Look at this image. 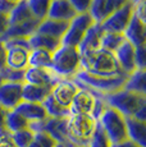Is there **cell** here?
<instances>
[{"label":"cell","instance_id":"obj_32","mask_svg":"<svg viewBox=\"0 0 146 147\" xmlns=\"http://www.w3.org/2000/svg\"><path fill=\"white\" fill-rule=\"evenodd\" d=\"M26 1L33 18L43 21L47 17L51 0H26Z\"/></svg>","mask_w":146,"mask_h":147},{"label":"cell","instance_id":"obj_25","mask_svg":"<svg viewBox=\"0 0 146 147\" xmlns=\"http://www.w3.org/2000/svg\"><path fill=\"white\" fill-rule=\"evenodd\" d=\"M28 45H30V50L45 49V50H49V51L54 53L62 46V40L53 38V37H50V36L35 32L32 36L28 37Z\"/></svg>","mask_w":146,"mask_h":147},{"label":"cell","instance_id":"obj_46","mask_svg":"<svg viewBox=\"0 0 146 147\" xmlns=\"http://www.w3.org/2000/svg\"><path fill=\"white\" fill-rule=\"evenodd\" d=\"M130 1H131L133 5H136V4H139V3H141V1H145V0H130Z\"/></svg>","mask_w":146,"mask_h":147},{"label":"cell","instance_id":"obj_10","mask_svg":"<svg viewBox=\"0 0 146 147\" xmlns=\"http://www.w3.org/2000/svg\"><path fill=\"white\" fill-rule=\"evenodd\" d=\"M78 86L74 83V81L72 78H60L57 83L53 86L51 88V95L53 98L57 101L58 104H60L62 106L69 109L73 97L77 94Z\"/></svg>","mask_w":146,"mask_h":147},{"label":"cell","instance_id":"obj_29","mask_svg":"<svg viewBox=\"0 0 146 147\" xmlns=\"http://www.w3.org/2000/svg\"><path fill=\"white\" fill-rule=\"evenodd\" d=\"M28 124H30L28 121L24 119L21 114H18L16 110H8L7 111L4 121V129L8 131L9 133H14V132L28 128Z\"/></svg>","mask_w":146,"mask_h":147},{"label":"cell","instance_id":"obj_9","mask_svg":"<svg viewBox=\"0 0 146 147\" xmlns=\"http://www.w3.org/2000/svg\"><path fill=\"white\" fill-rule=\"evenodd\" d=\"M132 16H133V4L130 1L118 10H116L113 14H110L105 21L100 23V26H101L104 32L123 33L130 23Z\"/></svg>","mask_w":146,"mask_h":147},{"label":"cell","instance_id":"obj_4","mask_svg":"<svg viewBox=\"0 0 146 147\" xmlns=\"http://www.w3.org/2000/svg\"><path fill=\"white\" fill-rule=\"evenodd\" d=\"M96 119L86 114H71L67 118V145L89 146L90 138L96 127Z\"/></svg>","mask_w":146,"mask_h":147},{"label":"cell","instance_id":"obj_33","mask_svg":"<svg viewBox=\"0 0 146 147\" xmlns=\"http://www.w3.org/2000/svg\"><path fill=\"white\" fill-rule=\"evenodd\" d=\"M110 145L112 143L109 142L104 129L99 124V121H96V127H95L94 133H92L91 138H90L89 147H110Z\"/></svg>","mask_w":146,"mask_h":147},{"label":"cell","instance_id":"obj_24","mask_svg":"<svg viewBox=\"0 0 146 147\" xmlns=\"http://www.w3.org/2000/svg\"><path fill=\"white\" fill-rule=\"evenodd\" d=\"M53 87L49 86H35V84L23 83L22 88V100L28 102H37L41 104L45 98L51 94Z\"/></svg>","mask_w":146,"mask_h":147},{"label":"cell","instance_id":"obj_15","mask_svg":"<svg viewBox=\"0 0 146 147\" xmlns=\"http://www.w3.org/2000/svg\"><path fill=\"white\" fill-rule=\"evenodd\" d=\"M95 100H96V96L92 92H90L86 88H80L69 105V114L91 115L95 106Z\"/></svg>","mask_w":146,"mask_h":147},{"label":"cell","instance_id":"obj_44","mask_svg":"<svg viewBox=\"0 0 146 147\" xmlns=\"http://www.w3.org/2000/svg\"><path fill=\"white\" fill-rule=\"evenodd\" d=\"M110 147H141V146H139L137 143L132 142L130 140H126V141H122V142H119V143L110 145Z\"/></svg>","mask_w":146,"mask_h":147},{"label":"cell","instance_id":"obj_21","mask_svg":"<svg viewBox=\"0 0 146 147\" xmlns=\"http://www.w3.org/2000/svg\"><path fill=\"white\" fill-rule=\"evenodd\" d=\"M126 128L127 140L141 147H146V121L137 120L135 118H126Z\"/></svg>","mask_w":146,"mask_h":147},{"label":"cell","instance_id":"obj_13","mask_svg":"<svg viewBox=\"0 0 146 147\" xmlns=\"http://www.w3.org/2000/svg\"><path fill=\"white\" fill-rule=\"evenodd\" d=\"M135 50H136V47H135L131 42L124 40L123 44L114 51V56H116L118 67H119L120 72L126 76H130L136 70Z\"/></svg>","mask_w":146,"mask_h":147},{"label":"cell","instance_id":"obj_18","mask_svg":"<svg viewBox=\"0 0 146 147\" xmlns=\"http://www.w3.org/2000/svg\"><path fill=\"white\" fill-rule=\"evenodd\" d=\"M103 35H104V31H103L101 26H100V23L95 22V23L86 31L82 41L78 45V51H80V54L94 51V50H96V49H100V42H101Z\"/></svg>","mask_w":146,"mask_h":147},{"label":"cell","instance_id":"obj_27","mask_svg":"<svg viewBox=\"0 0 146 147\" xmlns=\"http://www.w3.org/2000/svg\"><path fill=\"white\" fill-rule=\"evenodd\" d=\"M53 61V53L45 49H33L30 51L28 56V67L45 68L50 69Z\"/></svg>","mask_w":146,"mask_h":147},{"label":"cell","instance_id":"obj_31","mask_svg":"<svg viewBox=\"0 0 146 147\" xmlns=\"http://www.w3.org/2000/svg\"><path fill=\"white\" fill-rule=\"evenodd\" d=\"M124 35L123 33H114V32H104L100 47L104 50H108L110 53H114L124 41Z\"/></svg>","mask_w":146,"mask_h":147},{"label":"cell","instance_id":"obj_19","mask_svg":"<svg viewBox=\"0 0 146 147\" xmlns=\"http://www.w3.org/2000/svg\"><path fill=\"white\" fill-rule=\"evenodd\" d=\"M76 16L77 14H76L74 9L69 4L68 0H51L46 18L55 19V21L71 22Z\"/></svg>","mask_w":146,"mask_h":147},{"label":"cell","instance_id":"obj_2","mask_svg":"<svg viewBox=\"0 0 146 147\" xmlns=\"http://www.w3.org/2000/svg\"><path fill=\"white\" fill-rule=\"evenodd\" d=\"M80 70L94 76H109L123 74L117 64L114 53H110L104 49H96L94 51L81 54Z\"/></svg>","mask_w":146,"mask_h":147},{"label":"cell","instance_id":"obj_26","mask_svg":"<svg viewBox=\"0 0 146 147\" xmlns=\"http://www.w3.org/2000/svg\"><path fill=\"white\" fill-rule=\"evenodd\" d=\"M145 70L144 69H136L132 74L127 76V81L124 83L123 88L127 91L135 92V94L146 95V84H145Z\"/></svg>","mask_w":146,"mask_h":147},{"label":"cell","instance_id":"obj_41","mask_svg":"<svg viewBox=\"0 0 146 147\" xmlns=\"http://www.w3.org/2000/svg\"><path fill=\"white\" fill-rule=\"evenodd\" d=\"M0 147H16L12 134L5 129H0Z\"/></svg>","mask_w":146,"mask_h":147},{"label":"cell","instance_id":"obj_3","mask_svg":"<svg viewBox=\"0 0 146 147\" xmlns=\"http://www.w3.org/2000/svg\"><path fill=\"white\" fill-rule=\"evenodd\" d=\"M72 80L80 88H86L94 95L101 96L122 90L124 87L126 81H127V76L116 74L109 76V77H103V76H94L82 72V70H78Z\"/></svg>","mask_w":146,"mask_h":147},{"label":"cell","instance_id":"obj_39","mask_svg":"<svg viewBox=\"0 0 146 147\" xmlns=\"http://www.w3.org/2000/svg\"><path fill=\"white\" fill-rule=\"evenodd\" d=\"M5 46V49L8 47H24V49L30 50V45H28V38H23V37H16V38H10L3 42Z\"/></svg>","mask_w":146,"mask_h":147},{"label":"cell","instance_id":"obj_8","mask_svg":"<svg viewBox=\"0 0 146 147\" xmlns=\"http://www.w3.org/2000/svg\"><path fill=\"white\" fill-rule=\"evenodd\" d=\"M94 19L90 16V13L85 14H77L74 18L69 22L68 30H67L66 35L62 38V45L66 46H73L78 47L80 42L82 41L83 36H85L86 31L94 24Z\"/></svg>","mask_w":146,"mask_h":147},{"label":"cell","instance_id":"obj_17","mask_svg":"<svg viewBox=\"0 0 146 147\" xmlns=\"http://www.w3.org/2000/svg\"><path fill=\"white\" fill-rule=\"evenodd\" d=\"M40 19L32 18L27 22H23V23L19 24H13V26H9L8 30L5 31L4 36L1 37V42L10 40V38H16V37H23V38H28L30 36H32L33 33L36 32L39 24H40Z\"/></svg>","mask_w":146,"mask_h":147},{"label":"cell","instance_id":"obj_1","mask_svg":"<svg viewBox=\"0 0 146 147\" xmlns=\"http://www.w3.org/2000/svg\"><path fill=\"white\" fill-rule=\"evenodd\" d=\"M97 96V95H95ZM108 106L116 109L124 118L146 121V95L135 94L122 88L113 94L99 96Z\"/></svg>","mask_w":146,"mask_h":147},{"label":"cell","instance_id":"obj_47","mask_svg":"<svg viewBox=\"0 0 146 147\" xmlns=\"http://www.w3.org/2000/svg\"><path fill=\"white\" fill-rule=\"evenodd\" d=\"M67 147H89V146H73V145H66Z\"/></svg>","mask_w":146,"mask_h":147},{"label":"cell","instance_id":"obj_23","mask_svg":"<svg viewBox=\"0 0 146 147\" xmlns=\"http://www.w3.org/2000/svg\"><path fill=\"white\" fill-rule=\"evenodd\" d=\"M28 49L24 47H8L5 64L12 69H26L28 67Z\"/></svg>","mask_w":146,"mask_h":147},{"label":"cell","instance_id":"obj_28","mask_svg":"<svg viewBox=\"0 0 146 147\" xmlns=\"http://www.w3.org/2000/svg\"><path fill=\"white\" fill-rule=\"evenodd\" d=\"M32 18L33 17L30 12L26 0H21L19 3H17L16 7L12 9V12L8 14V22H9V26L23 23V22H27Z\"/></svg>","mask_w":146,"mask_h":147},{"label":"cell","instance_id":"obj_11","mask_svg":"<svg viewBox=\"0 0 146 147\" xmlns=\"http://www.w3.org/2000/svg\"><path fill=\"white\" fill-rule=\"evenodd\" d=\"M23 83L3 82L0 84V106L5 110H14L22 102Z\"/></svg>","mask_w":146,"mask_h":147},{"label":"cell","instance_id":"obj_12","mask_svg":"<svg viewBox=\"0 0 146 147\" xmlns=\"http://www.w3.org/2000/svg\"><path fill=\"white\" fill-rule=\"evenodd\" d=\"M127 3H130V0H92L89 13L94 22L101 23L110 14H113Z\"/></svg>","mask_w":146,"mask_h":147},{"label":"cell","instance_id":"obj_43","mask_svg":"<svg viewBox=\"0 0 146 147\" xmlns=\"http://www.w3.org/2000/svg\"><path fill=\"white\" fill-rule=\"evenodd\" d=\"M5 59H7V49H5L4 44L0 41V70L7 65L5 64Z\"/></svg>","mask_w":146,"mask_h":147},{"label":"cell","instance_id":"obj_20","mask_svg":"<svg viewBox=\"0 0 146 147\" xmlns=\"http://www.w3.org/2000/svg\"><path fill=\"white\" fill-rule=\"evenodd\" d=\"M69 22H63V21H55V19H49L45 18L40 22L36 32L43 33V35L50 36L53 38H58L62 40L63 36L66 35L67 30H68Z\"/></svg>","mask_w":146,"mask_h":147},{"label":"cell","instance_id":"obj_6","mask_svg":"<svg viewBox=\"0 0 146 147\" xmlns=\"http://www.w3.org/2000/svg\"><path fill=\"white\" fill-rule=\"evenodd\" d=\"M99 124L105 132L109 142L112 145L119 143L127 140V128H126V118L116 109L106 105L105 110L97 119Z\"/></svg>","mask_w":146,"mask_h":147},{"label":"cell","instance_id":"obj_38","mask_svg":"<svg viewBox=\"0 0 146 147\" xmlns=\"http://www.w3.org/2000/svg\"><path fill=\"white\" fill-rule=\"evenodd\" d=\"M135 63H136V69H144L146 67V47L139 46L135 50Z\"/></svg>","mask_w":146,"mask_h":147},{"label":"cell","instance_id":"obj_22","mask_svg":"<svg viewBox=\"0 0 146 147\" xmlns=\"http://www.w3.org/2000/svg\"><path fill=\"white\" fill-rule=\"evenodd\" d=\"M16 111L21 114L28 123L33 121H40L47 117L43 104L37 102H28V101H22L18 106L16 107Z\"/></svg>","mask_w":146,"mask_h":147},{"label":"cell","instance_id":"obj_35","mask_svg":"<svg viewBox=\"0 0 146 147\" xmlns=\"http://www.w3.org/2000/svg\"><path fill=\"white\" fill-rule=\"evenodd\" d=\"M10 134H12V140L16 147H27L33 140V132L30 128L22 129V131L14 132V133Z\"/></svg>","mask_w":146,"mask_h":147},{"label":"cell","instance_id":"obj_34","mask_svg":"<svg viewBox=\"0 0 146 147\" xmlns=\"http://www.w3.org/2000/svg\"><path fill=\"white\" fill-rule=\"evenodd\" d=\"M0 76L3 82H14V83H23L24 69H12L5 65L0 70Z\"/></svg>","mask_w":146,"mask_h":147},{"label":"cell","instance_id":"obj_48","mask_svg":"<svg viewBox=\"0 0 146 147\" xmlns=\"http://www.w3.org/2000/svg\"><path fill=\"white\" fill-rule=\"evenodd\" d=\"M55 147H67V146H66V145H60V143H58V145L55 146Z\"/></svg>","mask_w":146,"mask_h":147},{"label":"cell","instance_id":"obj_7","mask_svg":"<svg viewBox=\"0 0 146 147\" xmlns=\"http://www.w3.org/2000/svg\"><path fill=\"white\" fill-rule=\"evenodd\" d=\"M66 125H67V118H49L40 121H33L28 124V128L35 133V132H44L49 134L57 143L60 145H67V133H66Z\"/></svg>","mask_w":146,"mask_h":147},{"label":"cell","instance_id":"obj_5","mask_svg":"<svg viewBox=\"0 0 146 147\" xmlns=\"http://www.w3.org/2000/svg\"><path fill=\"white\" fill-rule=\"evenodd\" d=\"M81 54L78 47L62 45L57 51L53 53L51 70L59 78H73L80 70Z\"/></svg>","mask_w":146,"mask_h":147},{"label":"cell","instance_id":"obj_40","mask_svg":"<svg viewBox=\"0 0 146 147\" xmlns=\"http://www.w3.org/2000/svg\"><path fill=\"white\" fill-rule=\"evenodd\" d=\"M105 107H106V104L104 102V100L101 97H99V96H96L95 106H94V110H92V113H91V117L97 120L100 118V115L103 114V111L105 110Z\"/></svg>","mask_w":146,"mask_h":147},{"label":"cell","instance_id":"obj_49","mask_svg":"<svg viewBox=\"0 0 146 147\" xmlns=\"http://www.w3.org/2000/svg\"><path fill=\"white\" fill-rule=\"evenodd\" d=\"M9 1H12V3H16V4H17V3H19V1H21V0H9Z\"/></svg>","mask_w":146,"mask_h":147},{"label":"cell","instance_id":"obj_45","mask_svg":"<svg viewBox=\"0 0 146 147\" xmlns=\"http://www.w3.org/2000/svg\"><path fill=\"white\" fill-rule=\"evenodd\" d=\"M7 111L3 106H0V129H4V121H5V115H7Z\"/></svg>","mask_w":146,"mask_h":147},{"label":"cell","instance_id":"obj_50","mask_svg":"<svg viewBox=\"0 0 146 147\" xmlns=\"http://www.w3.org/2000/svg\"><path fill=\"white\" fill-rule=\"evenodd\" d=\"M3 83V78H1V76H0V84Z\"/></svg>","mask_w":146,"mask_h":147},{"label":"cell","instance_id":"obj_14","mask_svg":"<svg viewBox=\"0 0 146 147\" xmlns=\"http://www.w3.org/2000/svg\"><path fill=\"white\" fill-rule=\"evenodd\" d=\"M59 80H60V78L57 77L50 69L35 68V67H27L26 69H24L23 83L35 84V86L53 87Z\"/></svg>","mask_w":146,"mask_h":147},{"label":"cell","instance_id":"obj_36","mask_svg":"<svg viewBox=\"0 0 146 147\" xmlns=\"http://www.w3.org/2000/svg\"><path fill=\"white\" fill-rule=\"evenodd\" d=\"M58 143L44 132H35L33 140L27 147H55Z\"/></svg>","mask_w":146,"mask_h":147},{"label":"cell","instance_id":"obj_42","mask_svg":"<svg viewBox=\"0 0 146 147\" xmlns=\"http://www.w3.org/2000/svg\"><path fill=\"white\" fill-rule=\"evenodd\" d=\"M8 27H9L8 16L7 14L0 13V40H1V37L4 36V33H5V31L8 30Z\"/></svg>","mask_w":146,"mask_h":147},{"label":"cell","instance_id":"obj_16","mask_svg":"<svg viewBox=\"0 0 146 147\" xmlns=\"http://www.w3.org/2000/svg\"><path fill=\"white\" fill-rule=\"evenodd\" d=\"M124 38L128 42H131L135 47L145 46L146 42V22L140 19L136 14L133 13L127 28L123 32Z\"/></svg>","mask_w":146,"mask_h":147},{"label":"cell","instance_id":"obj_30","mask_svg":"<svg viewBox=\"0 0 146 147\" xmlns=\"http://www.w3.org/2000/svg\"><path fill=\"white\" fill-rule=\"evenodd\" d=\"M43 106L45 109V113L49 118H68L69 115V109L62 106L57 101L53 98L51 95H49L43 101Z\"/></svg>","mask_w":146,"mask_h":147},{"label":"cell","instance_id":"obj_37","mask_svg":"<svg viewBox=\"0 0 146 147\" xmlns=\"http://www.w3.org/2000/svg\"><path fill=\"white\" fill-rule=\"evenodd\" d=\"M69 4L74 9L76 14H85L90 12L92 0H68Z\"/></svg>","mask_w":146,"mask_h":147}]
</instances>
